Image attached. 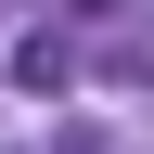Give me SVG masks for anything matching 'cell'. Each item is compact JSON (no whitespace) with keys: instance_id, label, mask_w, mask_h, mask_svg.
<instances>
[{"instance_id":"2","label":"cell","mask_w":154,"mask_h":154,"mask_svg":"<svg viewBox=\"0 0 154 154\" xmlns=\"http://www.w3.org/2000/svg\"><path fill=\"white\" fill-rule=\"evenodd\" d=\"M128 64H141V77H154V38H141V51H128Z\"/></svg>"},{"instance_id":"1","label":"cell","mask_w":154,"mask_h":154,"mask_svg":"<svg viewBox=\"0 0 154 154\" xmlns=\"http://www.w3.org/2000/svg\"><path fill=\"white\" fill-rule=\"evenodd\" d=\"M64 77H77V51H64L51 26H38V38H13V90H64Z\"/></svg>"}]
</instances>
